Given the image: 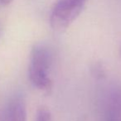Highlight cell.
Segmentation results:
<instances>
[{"label": "cell", "mask_w": 121, "mask_h": 121, "mask_svg": "<svg viewBox=\"0 0 121 121\" xmlns=\"http://www.w3.org/2000/svg\"><path fill=\"white\" fill-rule=\"evenodd\" d=\"M92 71H94V75L96 77L102 78L103 76H104V70L103 69L101 65H96V66H95V67H93Z\"/></svg>", "instance_id": "obj_6"}, {"label": "cell", "mask_w": 121, "mask_h": 121, "mask_svg": "<svg viewBox=\"0 0 121 121\" xmlns=\"http://www.w3.org/2000/svg\"><path fill=\"white\" fill-rule=\"evenodd\" d=\"M105 121H121V88H115L108 95Z\"/></svg>", "instance_id": "obj_4"}, {"label": "cell", "mask_w": 121, "mask_h": 121, "mask_svg": "<svg viewBox=\"0 0 121 121\" xmlns=\"http://www.w3.org/2000/svg\"><path fill=\"white\" fill-rule=\"evenodd\" d=\"M120 53H121V50H120Z\"/></svg>", "instance_id": "obj_8"}, {"label": "cell", "mask_w": 121, "mask_h": 121, "mask_svg": "<svg viewBox=\"0 0 121 121\" xmlns=\"http://www.w3.org/2000/svg\"><path fill=\"white\" fill-rule=\"evenodd\" d=\"M51 64L52 55L49 49L42 44L34 46L28 66L29 80L34 87L46 93L52 90V81L49 76Z\"/></svg>", "instance_id": "obj_1"}, {"label": "cell", "mask_w": 121, "mask_h": 121, "mask_svg": "<svg viewBox=\"0 0 121 121\" xmlns=\"http://www.w3.org/2000/svg\"><path fill=\"white\" fill-rule=\"evenodd\" d=\"M86 0H58L54 5L50 16L52 27L62 32L70 27L81 14Z\"/></svg>", "instance_id": "obj_2"}, {"label": "cell", "mask_w": 121, "mask_h": 121, "mask_svg": "<svg viewBox=\"0 0 121 121\" xmlns=\"http://www.w3.org/2000/svg\"><path fill=\"white\" fill-rule=\"evenodd\" d=\"M12 1H13V0H0L1 4H4V5H8V4H10Z\"/></svg>", "instance_id": "obj_7"}, {"label": "cell", "mask_w": 121, "mask_h": 121, "mask_svg": "<svg viewBox=\"0 0 121 121\" xmlns=\"http://www.w3.org/2000/svg\"><path fill=\"white\" fill-rule=\"evenodd\" d=\"M35 121H53L50 110L47 107H41L36 114Z\"/></svg>", "instance_id": "obj_5"}, {"label": "cell", "mask_w": 121, "mask_h": 121, "mask_svg": "<svg viewBox=\"0 0 121 121\" xmlns=\"http://www.w3.org/2000/svg\"><path fill=\"white\" fill-rule=\"evenodd\" d=\"M2 121H27V108L22 95H15L8 101Z\"/></svg>", "instance_id": "obj_3"}]
</instances>
